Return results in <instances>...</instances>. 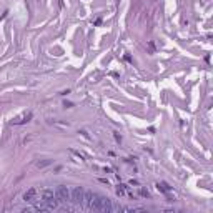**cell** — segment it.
<instances>
[{
  "label": "cell",
  "instance_id": "277c9868",
  "mask_svg": "<svg viewBox=\"0 0 213 213\" xmlns=\"http://www.w3.org/2000/svg\"><path fill=\"white\" fill-rule=\"evenodd\" d=\"M24 200H25L27 203H37V202H38V190L28 188V190L24 193Z\"/></svg>",
  "mask_w": 213,
  "mask_h": 213
},
{
  "label": "cell",
  "instance_id": "7a4b0ae2",
  "mask_svg": "<svg viewBox=\"0 0 213 213\" xmlns=\"http://www.w3.org/2000/svg\"><path fill=\"white\" fill-rule=\"evenodd\" d=\"M55 198L59 200V202H62V203L70 202V190L67 188V186H63V185H59L57 190H55Z\"/></svg>",
  "mask_w": 213,
  "mask_h": 213
},
{
  "label": "cell",
  "instance_id": "8992f818",
  "mask_svg": "<svg viewBox=\"0 0 213 213\" xmlns=\"http://www.w3.org/2000/svg\"><path fill=\"white\" fill-rule=\"evenodd\" d=\"M157 188L160 190V192H163V193H168V192H170V186H168V183H165V181L157 183Z\"/></svg>",
  "mask_w": 213,
  "mask_h": 213
},
{
  "label": "cell",
  "instance_id": "3957f363",
  "mask_svg": "<svg viewBox=\"0 0 213 213\" xmlns=\"http://www.w3.org/2000/svg\"><path fill=\"white\" fill-rule=\"evenodd\" d=\"M102 205H103V197H100V195L92 192V200H90V206H88V210L102 211Z\"/></svg>",
  "mask_w": 213,
  "mask_h": 213
},
{
  "label": "cell",
  "instance_id": "5b68a950",
  "mask_svg": "<svg viewBox=\"0 0 213 213\" xmlns=\"http://www.w3.org/2000/svg\"><path fill=\"white\" fill-rule=\"evenodd\" d=\"M32 117V113H24L22 117H19V118H15L13 120V125H20V123H25V122H28V118Z\"/></svg>",
  "mask_w": 213,
  "mask_h": 213
},
{
  "label": "cell",
  "instance_id": "6da1fadb",
  "mask_svg": "<svg viewBox=\"0 0 213 213\" xmlns=\"http://www.w3.org/2000/svg\"><path fill=\"white\" fill-rule=\"evenodd\" d=\"M83 198H85V190L82 186H75V188L70 192V202H73L75 205H83Z\"/></svg>",
  "mask_w": 213,
  "mask_h": 213
}]
</instances>
